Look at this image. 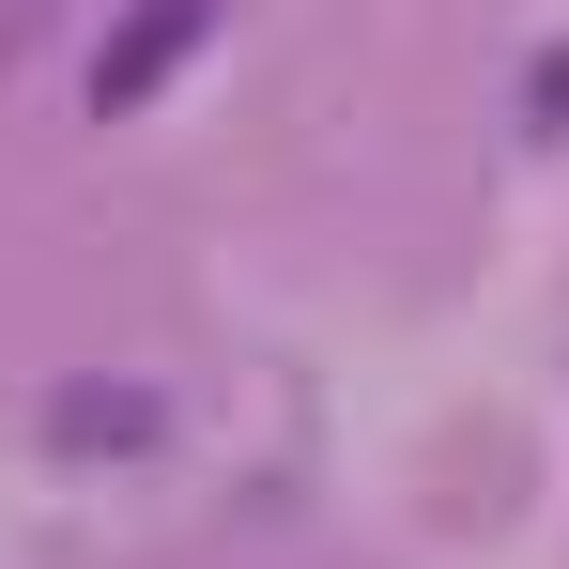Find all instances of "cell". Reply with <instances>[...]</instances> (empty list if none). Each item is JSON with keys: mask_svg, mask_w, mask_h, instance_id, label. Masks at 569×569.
<instances>
[{"mask_svg": "<svg viewBox=\"0 0 569 569\" xmlns=\"http://www.w3.org/2000/svg\"><path fill=\"white\" fill-rule=\"evenodd\" d=\"M200 16L216 0H123V31L93 47V123H123V108H154V78L200 47Z\"/></svg>", "mask_w": 569, "mask_h": 569, "instance_id": "cell-1", "label": "cell"}, {"mask_svg": "<svg viewBox=\"0 0 569 569\" xmlns=\"http://www.w3.org/2000/svg\"><path fill=\"white\" fill-rule=\"evenodd\" d=\"M47 447H154V385H62Z\"/></svg>", "mask_w": 569, "mask_h": 569, "instance_id": "cell-2", "label": "cell"}]
</instances>
